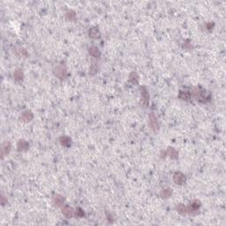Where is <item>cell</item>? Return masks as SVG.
<instances>
[{
    "mask_svg": "<svg viewBox=\"0 0 226 226\" xmlns=\"http://www.w3.org/2000/svg\"><path fill=\"white\" fill-rule=\"evenodd\" d=\"M88 52L91 56H94V57H99L101 56V51L95 46H90L89 49H88Z\"/></svg>",
    "mask_w": 226,
    "mask_h": 226,
    "instance_id": "obj_12",
    "label": "cell"
},
{
    "mask_svg": "<svg viewBox=\"0 0 226 226\" xmlns=\"http://www.w3.org/2000/svg\"><path fill=\"white\" fill-rule=\"evenodd\" d=\"M13 76L15 78L16 81H22L23 78H24V74H23V72L21 69H17L15 70L14 73H13Z\"/></svg>",
    "mask_w": 226,
    "mask_h": 226,
    "instance_id": "obj_17",
    "label": "cell"
},
{
    "mask_svg": "<svg viewBox=\"0 0 226 226\" xmlns=\"http://www.w3.org/2000/svg\"><path fill=\"white\" fill-rule=\"evenodd\" d=\"M173 180L178 185H183L186 181V176L181 172H176L173 176Z\"/></svg>",
    "mask_w": 226,
    "mask_h": 226,
    "instance_id": "obj_5",
    "label": "cell"
},
{
    "mask_svg": "<svg viewBox=\"0 0 226 226\" xmlns=\"http://www.w3.org/2000/svg\"><path fill=\"white\" fill-rule=\"evenodd\" d=\"M33 117H34V115H33V113L31 111H25V112H23L22 114H21V118L23 120V121H25V122H28V121H31L32 119H33Z\"/></svg>",
    "mask_w": 226,
    "mask_h": 226,
    "instance_id": "obj_10",
    "label": "cell"
},
{
    "mask_svg": "<svg viewBox=\"0 0 226 226\" xmlns=\"http://www.w3.org/2000/svg\"><path fill=\"white\" fill-rule=\"evenodd\" d=\"M88 34H89V37L92 38V39H98L101 35V33H100L98 28L94 27V28H91L89 29Z\"/></svg>",
    "mask_w": 226,
    "mask_h": 226,
    "instance_id": "obj_9",
    "label": "cell"
},
{
    "mask_svg": "<svg viewBox=\"0 0 226 226\" xmlns=\"http://www.w3.org/2000/svg\"><path fill=\"white\" fill-rule=\"evenodd\" d=\"M28 147H29V144L28 141L25 140H20L17 143V148H18V151L20 152L28 150Z\"/></svg>",
    "mask_w": 226,
    "mask_h": 226,
    "instance_id": "obj_8",
    "label": "cell"
},
{
    "mask_svg": "<svg viewBox=\"0 0 226 226\" xmlns=\"http://www.w3.org/2000/svg\"><path fill=\"white\" fill-rule=\"evenodd\" d=\"M129 81L133 83V84H137L139 81V76L135 72H133L130 76H129Z\"/></svg>",
    "mask_w": 226,
    "mask_h": 226,
    "instance_id": "obj_19",
    "label": "cell"
},
{
    "mask_svg": "<svg viewBox=\"0 0 226 226\" xmlns=\"http://www.w3.org/2000/svg\"><path fill=\"white\" fill-rule=\"evenodd\" d=\"M201 207V202L199 200H194L187 207V213L191 215H196L199 208Z\"/></svg>",
    "mask_w": 226,
    "mask_h": 226,
    "instance_id": "obj_3",
    "label": "cell"
},
{
    "mask_svg": "<svg viewBox=\"0 0 226 226\" xmlns=\"http://www.w3.org/2000/svg\"><path fill=\"white\" fill-rule=\"evenodd\" d=\"M62 214L65 217L71 218V217H73L74 216V211H73V209L71 207H69V206L66 205V206L62 207Z\"/></svg>",
    "mask_w": 226,
    "mask_h": 226,
    "instance_id": "obj_7",
    "label": "cell"
},
{
    "mask_svg": "<svg viewBox=\"0 0 226 226\" xmlns=\"http://www.w3.org/2000/svg\"><path fill=\"white\" fill-rule=\"evenodd\" d=\"M178 97L182 100L189 101L192 97V95H191V93H189L187 91H180L179 94H178Z\"/></svg>",
    "mask_w": 226,
    "mask_h": 226,
    "instance_id": "obj_15",
    "label": "cell"
},
{
    "mask_svg": "<svg viewBox=\"0 0 226 226\" xmlns=\"http://www.w3.org/2000/svg\"><path fill=\"white\" fill-rule=\"evenodd\" d=\"M54 74L60 80L65 79L67 75V70H66L65 65L63 64H59L54 69Z\"/></svg>",
    "mask_w": 226,
    "mask_h": 226,
    "instance_id": "obj_1",
    "label": "cell"
},
{
    "mask_svg": "<svg viewBox=\"0 0 226 226\" xmlns=\"http://www.w3.org/2000/svg\"><path fill=\"white\" fill-rule=\"evenodd\" d=\"M65 203V199L63 196L56 194L55 195V197L53 198V204L56 206V207H62Z\"/></svg>",
    "mask_w": 226,
    "mask_h": 226,
    "instance_id": "obj_11",
    "label": "cell"
},
{
    "mask_svg": "<svg viewBox=\"0 0 226 226\" xmlns=\"http://www.w3.org/2000/svg\"><path fill=\"white\" fill-rule=\"evenodd\" d=\"M74 216L76 217H83L85 216V212L81 208H76V210L74 212Z\"/></svg>",
    "mask_w": 226,
    "mask_h": 226,
    "instance_id": "obj_21",
    "label": "cell"
},
{
    "mask_svg": "<svg viewBox=\"0 0 226 226\" xmlns=\"http://www.w3.org/2000/svg\"><path fill=\"white\" fill-rule=\"evenodd\" d=\"M171 194H172V189L170 188L164 189L161 192V197L163 199H168L171 196Z\"/></svg>",
    "mask_w": 226,
    "mask_h": 226,
    "instance_id": "obj_18",
    "label": "cell"
},
{
    "mask_svg": "<svg viewBox=\"0 0 226 226\" xmlns=\"http://www.w3.org/2000/svg\"><path fill=\"white\" fill-rule=\"evenodd\" d=\"M141 103L143 104L144 107H147L149 103V94L148 91L146 87L142 86L141 88Z\"/></svg>",
    "mask_w": 226,
    "mask_h": 226,
    "instance_id": "obj_4",
    "label": "cell"
},
{
    "mask_svg": "<svg viewBox=\"0 0 226 226\" xmlns=\"http://www.w3.org/2000/svg\"><path fill=\"white\" fill-rule=\"evenodd\" d=\"M166 153H167V156H169L171 159H177V158L178 157V151H177L175 148L171 147H169L167 148Z\"/></svg>",
    "mask_w": 226,
    "mask_h": 226,
    "instance_id": "obj_13",
    "label": "cell"
},
{
    "mask_svg": "<svg viewBox=\"0 0 226 226\" xmlns=\"http://www.w3.org/2000/svg\"><path fill=\"white\" fill-rule=\"evenodd\" d=\"M65 17H66V20L68 21H74L75 18H76V14L73 11H68L65 14Z\"/></svg>",
    "mask_w": 226,
    "mask_h": 226,
    "instance_id": "obj_20",
    "label": "cell"
},
{
    "mask_svg": "<svg viewBox=\"0 0 226 226\" xmlns=\"http://www.w3.org/2000/svg\"><path fill=\"white\" fill-rule=\"evenodd\" d=\"M59 141H60L61 145L64 146V147H70L71 144H72V139L70 137H68V136H62V137H60Z\"/></svg>",
    "mask_w": 226,
    "mask_h": 226,
    "instance_id": "obj_14",
    "label": "cell"
},
{
    "mask_svg": "<svg viewBox=\"0 0 226 226\" xmlns=\"http://www.w3.org/2000/svg\"><path fill=\"white\" fill-rule=\"evenodd\" d=\"M213 26H214V23L209 22V23H208V24H207V28H208V29H211V28H213Z\"/></svg>",
    "mask_w": 226,
    "mask_h": 226,
    "instance_id": "obj_22",
    "label": "cell"
},
{
    "mask_svg": "<svg viewBox=\"0 0 226 226\" xmlns=\"http://www.w3.org/2000/svg\"><path fill=\"white\" fill-rule=\"evenodd\" d=\"M11 150V143L10 141H4L3 144H2V147H1V156L2 158H4Z\"/></svg>",
    "mask_w": 226,
    "mask_h": 226,
    "instance_id": "obj_6",
    "label": "cell"
},
{
    "mask_svg": "<svg viewBox=\"0 0 226 226\" xmlns=\"http://www.w3.org/2000/svg\"><path fill=\"white\" fill-rule=\"evenodd\" d=\"M148 123H149L150 128L154 132H157L159 130V123H158L157 117L153 112L149 113L148 115Z\"/></svg>",
    "mask_w": 226,
    "mask_h": 226,
    "instance_id": "obj_2",
    "label": "cell"
},
{
    "mask_svg": "<svg viewBox=\"0 0 226 226\" xmlns=\"http://www.w3.org/2000/svg\"><path fill=\"white\" fill-rule=\"evenodd\" d=\"M176 210L180 214V215H186L187 214V207H186L184 204H178L176 207Z\"/></svg>",
    "mask_w": 226,
    "mask_h": 226,
    "instance_id": "obj_16",
    "label": "cell"
}]
</instances>
